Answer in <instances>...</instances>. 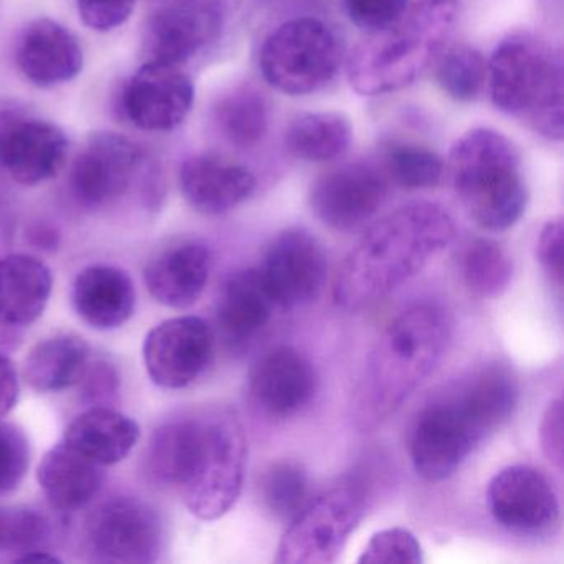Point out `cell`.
Segmentation results:
<instances>
[{
    "label": "cell",
    "mask_w": 564,
    "mask_h": 564,
    "mask_svg": "<svg viewBox=\"0 0 564 564\" xmlns=\"http://www.w3.org/2000/svg\"><path fill=\"white\" fill-rule=\"evenodd\" d=\"M246 432L229 409H206L164 422L147 448L150 477L176 491L199 520H219L239 500L246 477Z\"/></svg>",
    "instance_id": "cell-1"
},
{
    "label": "cell",
    "mask_w": 564,
    "mask_h": 564,
    "mask_svg": "<svg viewBox=\"0 0 564 564\" xmlns=\"http://www.w3.org/2000/svg\"><path fill=\"white\" fill-rule=\"evenodd\" d=\"M454 239V219L438 204H409L382 217L343 260L333 282L336 305L358 312L384 299Z\"/></svg>",
    "instance_id": "cell-2"
},
{
    "label": "cell",
    "mask_w": 564,
    "mask_h": 564,
    "mask_svg": "<svg viewBox=\"0 0 564 564\" xmlns=\"http://www.w3.org/2000/svg\"><path fill=\"white\" fill-rule=\"evenodd\" d=\"M451 323L441 306L419 303L399 313L376 341L356 394V422L388 421L441 362Z\"/></svg>",
    "instance_id": "cell-3"
},
{
    "label": "cell",
    "mask_w": 564,
    "mask_h": 564,
    "mask_svg": "<svg viewBox=\"0 0 564 564\" xmlns=\"http://www.w3.org/2000/svg\"><path fill=\"white\" fill-rule=\"evenodd\" d=\"M455 22V0H424L395 24L369 32L348 58L351 87L376 97L414 84L444 51Z\"/></svg>",
    "instance_id": "cell-4"
},
{
    "label": "cell",
    "mask_w": 564,
    "mask_h": 564,
    "mask_svg": "<svg viewBox=\"0 0 564 564\" xmlns=\"http://www.w3.org/2000/svg\"><path fill=\"white\" fill-rule=\"evenodd\" d=\"M563 68L561 52L536 35H510L487 64L491 101L503 113L527 121L541 137L561 141Z\"/></svg>",
    "instance_id": "cell-5"
},
{
    "label": "cell",
    "mask_w": 564,
    "mask_h": 564,
    "mask_svg": "<svg viewBox=\"0 0 564 564\" xmlns=\"http://www.w3.org/2000/svg\"><path fill=\"white\" fill-rule=\"evenodd\" d=\"M451 174L462 206L491 232L513 227L524 214L528 189L518 148L488 128L468 131L451 150Z\"/></svg>",
    "instance_id": "cell-6"
},
{
    "label": "cell",
    "mask_w": 564,
    "mask_h": 564,
    "mask_svg": "<svg viewBox=\"0 0 564 564\" xmlns=\"http://www.w3.org/2000/svg\"><path fill=\"white\" fill-rule=\"evenodd\" d=\"M345 45L338 32L313 18L295 19L276 28L263 42L260 70L267 84L282 94H313L335 78Z\"/></svg>",
    "instance_id": "cell-7"
},
{
    "label": "cell",
    "mask_w": 564,
    "mask_h": 564,
    "mask_svg": "<svg viewBox=\"0 0 564 564\" xmlns=\"http://www.w3.org/2000/svg\"><path fill=\"white\" fill-rule=\"evenodd\" d=\"M365 513L366 491L358 481H343L310 498L290 521L276 563H335Z\"/></svg>",
    "instance_id": "cell-8"
},
{
    "label": "cell",
    "mask_w": 564,
    "mask_h": 564,
    "mask_svg": "<svg viewBox=\"0 0 564 564\" xmlns=\"http://www.w3.org/2000/svg\"><path fill=\"white\" fill-rule=\"evenodd\" d=\"M164 543L166 528L160 511L140 498H110L85 521V547L100 563H154Z\"/></svg>",
    "instance_id": "cell-9"
},
{
    "label": "cell",
    "mask_w": 564,
    "mask_h": 564,
    "mask_svg": "<svg viewBox=\"0 0 564 564\" xmlns=\"http://www.w3.org/2000/svg\"><path fill=\"white\" fill-rule=\"evenodd\" d=\"M488 432L455 389L445 392L419 414L411 434V458L424 480H447Z\"/></svg>",
    "instance_id": "cell-10"
},
{
    "label": "cell",
    "mask_w": 564,
    "mask_h": 564,
    "mask_svg": "<svg viewBox=\"0 0 564 564\" xmlns=\"http://www.w3.org/2000/svg\"><path fill=\"white\" fill-rule=\"evenodd\" d=\"M216 351V335L199 316L166 319L148 333L143 345L144 366L154 384L183 389L209 368Z\"/></svg>",
    "instance_id": "cell-11"
},
{
    "label": "cell",
    "mask_w": 564,
    "mask_h": 564,
    "mask_svg": "<svg viewBox=\"0 0 564 564\" xmlns=\"http://www.w3.org/2000/svg\"><path fill=\"white\" fill-rule=\"evenodd\" d=\"M325 252L318 240L303 229L279 234L267 249L259 269L263 285L276 308L296 310L315 302L325 286Z\"/></svg>",
    "instance_id": "cell-12"
},
{
    "label": "cell",
    "mask_w": 564,
    "mask_h": 564,
    "mask_svg": "<svg viewBox=\"0 0 564 564\" xmlns=\"http://www.w3.org/2000/svg\"><path fill=\"white\" fill-rule=\"evenodd\" d=\"M487 503L497 523L513 533H550L560 523V500L543 471L511 465L498 471L487 488Z\"/></svg>",
    "instance_id": "cell-13"
},
{
    "label": "cell",
    "mask_w": 564,
    "mask_h": 564,
    "mask_svg": "<svg viewBox=\"0 0 564 564\" xmlns=\"http://www.w3.org/2000/svg\"><path fill=\"white\" fill-rule=\"evenodd\" d=\"M68 154L64 131L51 121L0 113V171L22 186L61 173Z\"/></svg>",
    "instance_id": "cell-14"
},
{
    "label": "cell",
    "mask_w": 564,
    "mask_h": 564,
    "mask_svg": "<svg viewBox=\"0 0 564 564\" xmlns=\"http://www.w3.org/2000/svg\"><path fill=\"white\" fill-rule=\"evenodd\" d=\"M386 193L384 177L375 167L345 164L315 181L310 191V206L325 226L351 232L376 216Z\"/></svg>",
    "instance_id": "cell-15"
},
{
    "label": "cell",
    "mask_w": 564,
    "mask_h": 564,
    "mask_svg": "<svg viewBox=\"0 0 564 564\" xmlns=\"http://www.w3.org/2000/svg\"><path fill=\"white\" fill-rule=\"evenodd\" d=\"M194 104V85L181 65L148 61L128 82L123 107L128 118L144 131L180 127Z\"/></svg>",
    "instance_id": "cell-16"
},
{
    "label": "cell",
    "mask_w": 564,
    "mask_h": 564,
    "mask_svg": "<svg viewBox=\"0 0 564 564\" xmlns=\"http://www.w3.org/2000/svg\"><path fill=\"white\" fill-rule=\"evenodd\" d=\"M249 391L263 414L292 417L315 398L318 376L305 352L293 346H275L253 362Z\"/></svg>",
    "instance_id": "cell-17"
},
{
    "label": "cell",
    "mask_w": 564,
    "mask_h": 564,
    "mask_svg": "<svg viewBox=\"0 0 564 564\" xmlns=\"http://www.w3.org/2000/svg\"><path fill=\"white\" fill-rule=\"evenodd\" d=\"M141 166V151L117 133H97L75 161L72 191L87 207H104L120 199Z\"/></svg>",
    "instance_id": "cell-18"
},
{
    "label": "cell",
    "mask_w": 564,
    "mask_h": 564,
    "mask_svg": "<svg viewBox=\"0 0 564 564\" xmlns=\"http://www.w3.org/2000/svg\"><path fill=\"white\" fill-rule=\"evenodd\" d=\"M223 24L217 0H174L154 12L144 31L148 61L183 67L217 37Z\"/></svg>",
    "instance_id": "cell-19"
},
{
    "label": "cell",
    "mask_w": 564,
    "mask_h": 564,
    "mask_svg": "<svg viewBox=\"0 0 564 564\" xmlns=\"http://www.w3.org/2000/svg\"><path fill=\"white\" fill-rule=\"evenodd\" d=\"M210 252L204 243L181 242L150 260L144 283L161 305L186 310L196 305L209 282Z\"/></svg>",
    "instance_id": "cell-20"
},
{
    "label": "cell",
    "mask_w": 564,
    "mask_h": 564,
    "mask_svg": "<svg viewBox=\"0 0 564 564\" xmlns=\"http://www.w3.org/2000/svg\"><path fill=\"white\" fill-rule=\"evenodd\" d=\"M18 64L24 77L37 87H57L80 74L84 51L64 25L52 19H37L19 44Z\"/></svg>",
    "instance_id": "cell-21"
},
{
    "label": "cell",
    "mask_w": 564,
    "mask_h": 564,
    "mask_svg": "<svg viewBox=\"0 0 564 564\" xmlns=\"http://www.w3.org/2000/svg\"><path fill=\"white\" fill-rule=\"evenodd\" d=\"M180 184L184 199L197 213L220 216L250 199L257 180L247 167L203 154L183 164Z\"/></svg>",
    "instance_id": "cell-22"
},
{
    "label": "cell",
    "mask_w": 564,
    "mask_h": 564,
    "mask_svg": "<svg viewBox=\"0 0 564 564\" xmlns=\"http://www.w3.org/2000/svg\"><path fill=\"white\" fill-rule=\"evenodd\" d=\"M72 303L88 326L110 332L133 316L137 289L131 276L118 267H88L75 280Z\"/></svg>",
    "instance_id": "cell-23"
},
{
    "label": "cell",
    "mask_w": 564,
    "mask_h": 564,
    "mask_svg": "<svg viewBox=\"0 0 564 564\" xmlns=\"http://www.w3.org/2000/svg\"><path fill=\"white\" fill-rule=\"evenodd\" d=\"M276 305L259 270L246 269L227 276L216 305L220 335L232 348L252 341L272 319Z\"/></svg>",
    "instance_id": "cell-24"
},
{
    "label": "cell",
    "mask_w": 564,
    "mask_h": 564,
    "mask_svg": "<svg viewBox=\"0 0 564 564\" xmlns=\"http://www.w3.org/2000/svg\"><path fill=\"white\" fill-rule=\"evenodd\" d=\"M54 289L52 270L28 253L0 259V325L29 326L44 315Z\"/></svg>",
    "instance_id": "cell-25"
},
{
    "label": "cell",
    "mask_w": 564,
    "mask_h": 564,
    "mask_svg": "<svg viewBox=\"0 0 564 564\" xmlns=\"http://www.w3.org/2000/svg\"><path fill=\"white\" fill-rule=\"evenodd\" d=\"M141 438L134 419L104 405H94L72 421L64 444L88 460L108 467L124 460Z\"/></svg>",
    "instance_id": "cell-26"
},
{
    "label": "cell",
    "mask_w": 564,
    "mask_h": 564,
    "mask_svg": "<svg viewBox=\"0 0 564 564\" xmlns=\"http://www.w3.org/2000/svg\"><path fill=\"white\" fill-rule=\"evenodd\" d=\"M104 468L62 442L42 458L37 480L55 510L77 511L100 494Z\"/></svg>",
    "instance_id": "cell-27"
},
{
    "label": "cell",
    "mask_w": 564,
    "mask_h": 564,
    "mask_svg": "<svg viewBox=\"0 0 564 564\" xmlns=\"http://www.w3.org/2000/svg\"><path fill=\"white\" fill-rule=\"evenodd\" d=\"M91 362V348L77 335H55L37 343L24 362V379L39 392L80 384Z\"/></svg>",
    "instance_id": "cell-28"
},
{
    "label": "cell",
    "mask_w": 564,
    "mask_h": 564,
    "mask_svg": "<svg viewBox=\"0 0 564 564\" xmlns=\"http://www.w3.org/2000/svg\"><path fill=\"white\" fill-rule=\"evenodd\" d=\"M454 389L488 434L511 417L520 395L517 376L500 362L481 366Z\"/></svg>",
    "instance_id": "cell-29"
},
{
    "label": "cell",
    "mask_w": 564,
    "mask_h": 564,
    "mask_svg": "<svg viewBox=\"0 0 564 564\" xmlns=\"http://www.w3.org/2000/svg\"><path fill=\"white\" fill-rule=\"evenodd\" d=\"M351 140V123L336 111L302 115L285 133L289 153L306 163H326L343 156Z\"/></svg>",
    "instance_id": "cell-30"
},
{
    "label": "cell",
    "mask_w": 564,
    "mask_h": 564,
    "mask_svg": "<svg viewBox=\"0 0 564 564\" xmlns=\"http://www.w3.org/2000/svg\"><path fill=\"white\" fill-rule=\"evenodd\" d=\"M460 273L474 295L497 299L513 280V259L501 243L475 239L462 250Z\"/></svg>",
    "instance_id": "cell-31"
},
{
    "label": "cell",
    "mask_w": 564,
    "mask_h": 564,
    "mask_svg": "<svg viewBox=\"0 0 564 564\" xmlns=\"http://www.w3.org/2000/svg\"><path fill=\"white\" fill-rule=\"evenodd\" d=\"M257 497L273 520L290 523L310 500L308 474L296 462H273L259 475Z\"/></svg>",
    "instance_id": "cell-32"
},
{
    "label": "cell",
    "mask_w": 564,
    "mask_h": 564,
    "mask_svg": "<svg viewBox=\"0 0 564 564\" xmlns=\"http://www.w3.org/2000/svg\"><path fill=\"white\" fill-rule=\"evenodd\" d=\"M217 123L230 143L239 148L256 147L269 128L265 98L256 88H237L217 107Z\"/></svg>",
    "instance_id": "cell-33"
},
{
    "label": "cell",
    "mask_w": 564,
    "mask_h": 564,
    "mask_svg": "<svg viewBox=\"0 0 564 564\" xmlns=\"http://www.w3.org/2000/svg\"><path fill=\"white\" fill-rule=\"evenodd\" d=\"M435 78L438 87L452 100L468 104L478 98L484 90L487 82V62L471 45H452L442 54Z\"/></svg>",
    "instance_id": "cell-34"
},
{
    "label": "cell",
    "mask_w": 564,
    "mask_h": 564,
    "mask_svg": "<svg viewBox=\"0 0 564 564\" xmlns=\"http://www.w3.org/2000/svg\"><path fill=\"white\" fill-rule=\"evenodd\" d=\"M386 167L405 189H431L444 174V164L434 151L409 143H394L386 150Z\"/></svg>",
    "instance_id": "cell-35"
},
{
    "label": "cell",
    "mask_w": 564,
    "mask_h": 564,
    "mask_svg": "<svg viewBox=\"0 0 564 564\" xmlns=\"http://www.w3.org/2000/svg\"><path fill=\"white\" fill-rule=\"evenodd\" d=\"M6 540L4 550L15 556L29 551L45 550L51 538V521L44 513L32 508H4Z\"/></svg>",
    "instance_id": "cell-36"
},
{
    "label": "cell",
    "mask_w": 564,
    "mask_h": 564,
    "mask_svg": "<svg viewBox=\"0 0 564 564\" xmlns=\"http://www.w3.org/2000/svg\"><path fill=\"white\" fill-rule=\"evenodd\" d=\"M421 543L408 528H388L372 534L362 550L361 564H421Z\"/></svg>",
    "instance_id": "cell-37"
},
{
    "label": "cell",
    "mask_w": 564,
    "mask_h": 564,
    "mask_svg": "<svg viewBox=\"0 0 564 564\" xmlns=\"http://www.w3.org/2000/svg\"><path fill=\"white\" fill-rule=\"evenodd\" d=\"M31 441L24 429L0 422V495L12 494L31 467Z\"/></svg>",
    "instance_id": "cell-38"
},
{
    "label": "cell",
    "mask_w": 564,
    "mask_h": 564,
    "mask_svg": "<svg viewBox=\"0 0 564 564\" xmlns=\"http://www.w3.org/2000/svg\"><path fill=\"white\" fill-rule=\"evenodd\" d=\"M345 8L352 24L369 34L401 21L409 0H345Z\"/></svg>",
    "instance_id": "cell-39"
},
{
    "label": "cell",
    "mask_w": 564,
    "mask_h": 564,
    "mask_svg": "<svg viewBox=\"0 0 564 564\" xmlns=\"http://www.w3.org/2000/svg\"><path fill=\"white\" fill-rule=\"evenodd\" d=\"M82 22L91 31L110 32L133 14L137 0H77Z\"/></svg>",
    "instance_id": "cell-40"
},
{
    "label": "cell",
    "mask_w": 564,
    "mask_h": 564,
    "mask_svg": "<svg viewBox=\"0 0 564 564\" xmlns=\"http://www.w3.org/2000/svg\"><path fill=\"white\" fill-rule=\"evenodd\" d=\"M563 220L556 217L544 224L536 243L538 262L560 292L563 289Z\"/></svg>",
    "instance_id": "cell-41"
},
{
    "label": "cell",
    "mask_w": 564,
    "mask_h": 564,
    "mask_svg": "<svg viewBox=\"0 0 564 564\" xmlns=\"http://www.w3.org/2000/svg\"><path fill=\"white\" fill-rule=\"evenodd\" d=\"M541 451L556 468H563V401L554 399L540 425Z\"/></svg>",
    "instance_id": "cell-42"
},
{
    "label": "cell",
    "mask_w": 564,
    "mask_h": 564,
    "mask_svg": "<svg viewBox=\"0 0 564 564\" xmlns=\"http://www.w3.org/2000/svg\"><path fill=\"white\" fill-rule=\"evenodd\" d=\"M80 384H84L85 398L91 404H98V402L108 401L110 395L117 392L118 375L108 362H90Z\"/></svg>",
    "instance_id": "cell-43"
},
{
    "label": "cell",
    "mask_w": 564,
    "mask_h": 564,
    "mask_svg": "<svg viewBox=\"0 0 564 564\" xmlns=\"http://www.w3.org/2000/svg\"><path fill=\"white\" fill-rule=\"evenodd\" d=\"M21 395V379L14 361L0 355V419L11 414Z\"/></svg>",
    "instance_id": "cell-44"
},
{
    "label": "cell",
    "mask_w": 564,
    "mask_h": 564,
    "mask_svg": "<svg viewBox=\"0 0 564 564\" xmlns=\"http://www.w3.org/2000/svg\"><path fill=\"white\" fill-rule=\"evenodd\" d=\"M14 561H18V563H32V561H37V563H62L61 557L55 556L47 550L29 551V553L14 557Z\"/></svg>",
    "instance_id": "cell-45"
},
{
    "label": "cell",
    "mask_w": 564,
    "mask_h": 564,
    "mask_svg": "<svg viewBox=\"0 0 564 564\" xmlns=\"http://www.w3.org/2000/svg\"><path fill=\"white\" fill-rule=\"evenodd\" d=\"M6 540V511L0 508V551L4 550Z\"/></svg>",
    "instance_id": "cell-46"
}]
</instances>
